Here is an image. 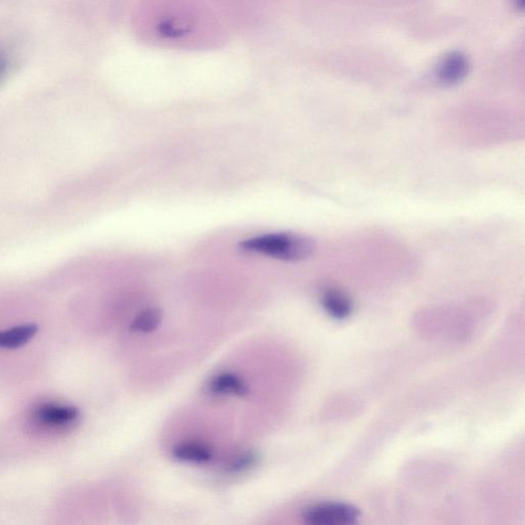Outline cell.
Segmentation results:
<instances>
[{
    "label": "cell",
    "instance_id": "cell-5",
    "mask_svg": "<svg viewBox=\"0 0 525 525\" xmlns=\"http://www.w3.org/2000/svg\"><path fill=\"white\" fill-rule=\"evenodd\" d=\"M324 310L336 320H345L352 313V302L343 291L330 289L322 297Z\"/></svg>",
    "mask_w": 525,
    "mask_h": 525
},
{
    "label": "cell",
    "instance_id": "cell-6",
    "mask_svg": "<svg viewBox=\"0 0 525 525\" xmlns=\"http://www.w3.org/2000/svg\"><path fill=\"white\" fill-rule=\"evenodd\" d=\"M210 390L215 394L243 396L247 393L245 382L236 374L225 373L215 376L210 383Z\"/></svg>",
    "mask_w": 525,
    "mask_h": 525
},
{
    "label": "cell",
    "instance_id": "cell-8",
    "mask_svg": "<svg viewBox=\"0 0 525 525\" xmlns=\"http://www.w3.org/2000/svg\"><path fill=\"white\" fill-rule=\"evenodd\" d=\"M173 457L187 463H206L212 460V449L205 445L189 443L180 445L173 449Z\"/></svg>",
    "mask_w": 525,
    "mask_h": 525
},
{
    "label": "cell",
    "instance_id": "cell-3",
    "mask_svg": "<svg viewBox=\"0 0 525 525\" xmlns=\"http://www.w3.org/2000/svg\"><path fill=\"white\" fill-rule=\"evenodd\" d=\"M470 72L468 58L462 52L449 53L444 58L438 68V79L446 86L462 82Z\"/></svg>",
    "mask_w": 525,
    "mask_h": 525
},
{
    "label": "cell",
    "instance_id": "cell-10",
    "mask_svg": "<svg viewBox=\"0 0 525 525\" xmlns=\"http://www.w3.org/2000/svg\"><path fill=\"white\" fill-rule=\"evenodd\" d=\"M7 66L8 61L6 55L4 52H0V81H2L6 75Z\"/></svg>",
    "mask_w": 525,
    "mask_h": 525
},
{
    "label": "cell",
    "instance_id": "cell-4",
    "mask_svg": "<svg viewBox=\"0 0 525 525\" xmlns=\"http://www.w3.org/2000/svg\"><path fill=\"white\" fill-rule=\"evenodd\" d=\"M79 415V411L74 406L44 404L36 411L37 419L51 426H65L77 420Z\"/></svg>",
    "mask_w": 525,
    "mask_h": 525
},
{
    "label": "cell",
    "instance_id": "cell-9",
    "mask_svg": "<svg viewBox=\"0 0 525 525\" xmlns=\"http://www.w3.org/2000/svg\"><path fill=\"white\" fill-rule=\"evenodd\" d=\"M163 320V312L157 308L139 313L131 323V330L137 332H152L160 326Z\"/></svg>",
    "mask_w": 525,
    "mask_h": 525
},
{
    "label": "cell",
    "instance_id": "cell-11",
    "mask_svg": "<svg viewBox=\"0 0 525 525\" xmlns=\"http://www.w3.org/2000/svg\"><path fill=\"white\" fill-rule=\"evenodd\" d=\"M514 5L516 10L523 11L524 8V0H514Z\"/></svg>",
    "mask_w": 525,
    "mask_h": 525
},
{
    "label": "cell",
    "instance_id": "cell-7",
    "mask_svg": "<svg viewBox=\"0 0 525 525\" xmlns=\"http://www.w3.org/2000/svg\"><path fill=\"white\" fill-rule=\"evenodd\" d=\"M37 324H23L12 330L0 331V348L16 349L27 344L37 335Z\"/></svg>",
    "mask_w": 525,
    "mask_h": 525
},
{
    "label": "cell",
    "instance_id": "cell-1",
    "mask_svg": "<svg viewBox=\"0 0 525 525\" xmlns=\"http://www.w3.org/2000/svg\"><path fill=\"white\" fill-rule=\"evenodd\" d=\"M244 252L261 254L288 262H301L314 254L315 241L304 236L290 233H273L243 241Z\"/></svg>",
    "mask_w": 525,
    "mask_h": 525
},
{
    "label": "cell",
    "instance_id": "cell-2",
    "mask_svg": "<svg viewBox=\"0 0 525 525\" xmlns=\"http://www.w3.org/2000/svg\"><path fill=\"white\" fill-rule=\"evenodd\" d=\"M303 519L313 525H347L360 519V511L345 503H322L307 508Z\"/></svg>",
    "mask_w": 525,
    "mask_h": 525
}]
</instances>
